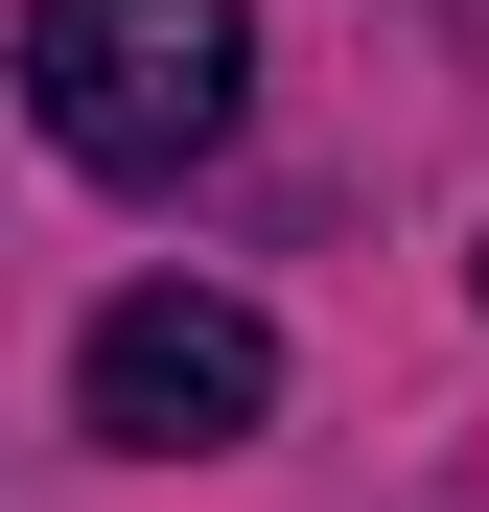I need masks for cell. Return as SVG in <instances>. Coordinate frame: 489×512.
Returning a JSON list of instances; mask_svg holds the SVG:
<instances>
[{"instance_id":"6da1fadb","label":"cell","mask_w":489,"mask_h":512,"mask_svg":"<svg viewBox=\"0 0 489 512\" xmlns=\"http://www.w3.org/2000/svg\"><path fill=\"white\" fill-rule=\"evenodd\" d=\"M257 94V0H24V117L94 187H187Z\"/></svg>"},{"instance_id":"7a4b0ae2","label":"cell","mask_w":489,"mask_h":512,"mask_svg":"<svg viewBox=\"0 0 489 512\" xmlns=\"http://www.w3.org/2000/svg\"><path fill=\"white\" fill-rule=\"evenodd\" d=\"M70 419H94L117 466H210V443L280 419V326L233 280H140V303H94V350H70Z\"/></svg>"}]
</instances>
